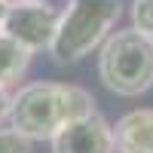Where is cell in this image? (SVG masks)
Listing matches in <instances>:
<instances>
[{
	"label": "cell",
	"instance_id": "6da1fadb",
	"mask_svg": "<svg viewBox=\"0 0 153 153\" xmlns=\"http://www.w3.org/2000/svg\"><path fill=\"white\" fill-rule=\"evenodd\" d=\"M95 113V98L71 83H28L12 95L9 123L28 141H52L68 123Z\"/></svg>",
	"mask_w": 153,
	"mask_h": 153
},
{
	"label": "cell",
	"instance_id": "7a4b0ae2",
	"mask_svg": "<svg viewBox=\"0 0 153 153\" xmlns=\"http://www.w3.org/2000/svg\"><path fill=\"white\" fill-rule=\"evenodd\" d=\"M123 12V0H71L65 12H58V28L49 46L58 65H74L92 55L95 49L113 34L110 28L117 25Z\"/></svg>",
	"mask_w": 153,
	"mask_h": 153
},
{
	"label": "cell",
	"instance_id": "3957f363",
	"mask_svg": "<svg viewBox=\"0 0 153 153\" xmlns=\"http://www.w3.org/2000/svg\"><path fill=\"white\" fill-rule=\"evenodd\" d=\"M98 76L113 95L135 98L153 86V37L126 28L113 31L98 52Z\"/></svg>",
	"mask_w": 153,
	"mask_h": 153
},
{
	"label": "cell",
	"instance_id": "277c9868",
	"mask_svg": "<svg viewBox=\"0 0 153 153\" xmlns=\"http://www.w3.org/2000/svg\"><path fill=\"white\" fill-rule=\"evenodd\" d=\"M55 28H58V12L46 0H9L0 31L19 40L22 46H28L31 52H40V49L52 46Z\"/></svg>",
	"mask_w": 153,
	"mask_h": 153
},
{
	"label": "cell",
	"instance_id": "5b68a950",
	"mask_svg": "<svg viewBox=\"0 0 153 153\" xmlns=\"http://www.w3.org/2000/svg\"><path fill=\"white\" fill-rule=\"evenodd\" d=\"M52 153H113V129L101 113H89L52 138Z\"/></svg>",
	"mask_w": 153,
	"mask_h": 153
},
{
	"label": "cell",
	"instance_id": "8992f818",
	"mask_svg": "<svg viewBox=\"0 0 153 153\" xmlns=\"http://www.w3.org/2000/svg\"><path fill=\"white\" fill-rule=\"evenodd\" d=\"M110 129L117 153H153V107H138L123 113Z\"/></svg>",
	"mask_w": 153,
	"mask_h": 153
},
{
	"label": "cell",
	"instance_id": "52a82bcc",
	"mask_svg": "<svg viewBox=\"0 0 153 153\" xmlns=\"http://www.w3.org/2000/svg\"><path fill=\"white\" fill-rule=\"evenodd\" d=\"M31 55L34 52L28 46H22L19 40H12V37H6L0 31V86L19 83L31 65Z\"/></svg>",
	"mask_w": 153,
	"mask_h": 153
},
{
	"label": "cell",
	"instance_id": "ba28073f",
	"mask_svg": "<svg viewBox=\"0 0 153 153\" xmlns=\"http://www.w3.org/2000/svg\"><path fill=\"white\" fill-rule=\"evenodd\" d=\"M132 28L153 37V0H135L132 3Z\"/></svg>",
	"mask_w": 153,
	"mask_h": 153
},
{
	"label": "cell",
	"instance_id": "9c48e42d",
	"mask_svg": "<svg viewBox=\"0 0 153 153\" xmlns=\"http://www.w3.org/2000/svg\"><path fill=\"white\" fill-rule=\"evenodd\" d=\"M0 153H31V141L16 129H0Z\"/></svg>",
	"mask_w": 153,
	"mask_h": 153
},
{
	"label": "cell",
	"instance_id": "30bf717a",
	"mask_svg": "<svg viewBox=\"0 0 153 153\" xmlns=\"http://www.w3.org/2000/svg\"><path fill=\"white\" fill-rule=\"evenodd\" d=\"M9 110H12V95L6 86H0V123L9 120Z\"/></svg>",
	"mask_w": 153,
	"mask_h": 153
},
{
	"label": "cell",
	"instance_id": "8fae6325",
	"mask_svg": "<svg viewBox=\"0 0 153 153\" xmlns=\"http://www.w3.org/2000/svg\"><path fill=\"white\" fill-rule=\"evenodd\" d=\"M6 9H9V0H0V28H3V19H6Z\"/></svg>",
	"mask_w": 153,
	"mask_h": 153
}]
</instances>
